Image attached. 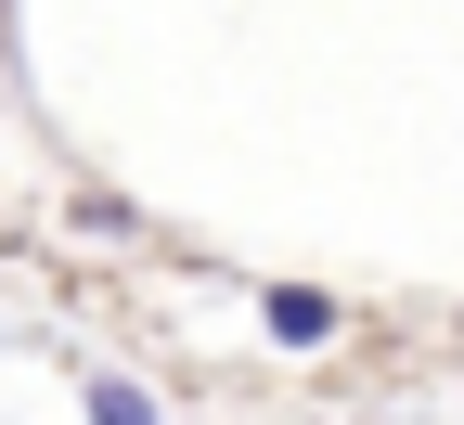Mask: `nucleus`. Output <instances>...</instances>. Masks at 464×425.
Wrapping results in <instances>:
<instances>
[{
    "label": "nucleus",
    "instance_id": "1",
    "mask_svg": "<svg viewBox=\"0 0 464 425\" xmlns=\"http://www.w3.org/2000/svg\"><path fill=\"white\" fill-rule=\"evenodd\" d=\"M258 335L271 348H335V296L323 284H258Z\"/></svg>",
    "mask_w": 464,
    "mask_h": 425
},
{
    "label": "nucleus",
    "instance_id": "2",
    "mask_svg": "<svg viewBox=\"0 0 464 425\" xmlns=\"http://www.w3.org/2000/svg\"><path fill=\"white\" fill-rule=\"evenodd\" d=\"M78 412H91V425H168L142 374H91V387H78Z\"/></svg>",
    "mask_w": 464,
    "mask_h": 425
}]
</instances>
